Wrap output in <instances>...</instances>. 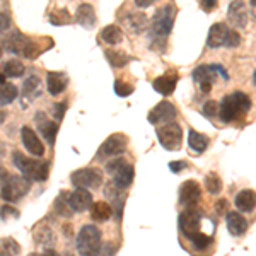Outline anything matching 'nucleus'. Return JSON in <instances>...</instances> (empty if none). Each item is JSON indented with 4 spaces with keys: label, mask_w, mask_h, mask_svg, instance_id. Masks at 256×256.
Masks as SVG:
<instances>
[{
    "label": "nucleus",
    "mask_w": 256,
    "mask_h": 256,
    "mask_svg": "<svg viewBox=\"0 0 256 256\" xmlns=\"http://www.w3.org/2000/svg\"><path fill=\"white\" fill-rule=\"evenodd\" d=\"M236 208L239 212H253L256 208V192L253 190H242L236 195Z\"/></svg>",
    "instance_id": "obj_21"
},
{
    "label": "nucleus",
    "mask_w": 256,
    "mask_h": 256,
    "mask_svg": "<svg viewBox=\"0 0 256 256\" xmlns=\"http://www.w3.org/2000/svg\"><path fill=\"white\" fill-rule=\"evenodd\" d=\"M101 40L106 41L108 44H118L123 40V34L120 31V28H116L114 24H110L101 31Z\"/></svg>",
    "instance_id": "obj_29"
},
{
    "label": "nucleus",
    "mask_w": 256,
    "mask_h": 256,
    "mask_svg": "<svg viewBox=\"0 0 256 256\" xmlns=\"http://www.w3.org/2000/svg\"><path fill=\"white\" fill-rule=\"evenodd\" d=\"M188 146H190V148H192L193 152L202 154V152L207 150L208 138L205 137L204 134H198V132H195V130H190L188 132Z\"/></svg>",
    "instance_id": "obj_27"
},
{
    "label": "nucleus",
    "mask_w": 256,
    "mask_h": 256,
    "mask_svg": "<svg viewBox=\"0 0 256 256\" xmlns=\"http://www.w3.org/2000/svg\"><path fill=\"white\" fill-rule=\"evenodd\" d=\"M7 28H9V16L2 14V31L6 32V31H7Z\"/></svg>",
    "instance_id": "obj_49"
},
{
    "label": "nucleus",
    "mask_w": 256,
    "mask_h": 256,
    "mask_svg": "<svg viewBox=\"0 0 256 256\" xmlns=\"http://www.w3.org/2000/svg\"><path fill=\"white\" fill-rule=\"evenodd\" d=\"M67 88V76L62 72H48L46 74V89L52 96H58Z\"/></svg>",
    "instance_id": "obj_20"
},
{
    "label": "nucleus",
    "mask_w": 256,
    "mask_h": 256,
    "mask_svg": "<svg viewBox=\"0 0 256 256\" xmlns=\"http://www.w3.org/2000/svg\"><path fill=\"white\" fill-rule=\"evenodd\" d=\"M41 256H60V254L56 253V251H53V250H46V251H44V253L41 254Z\"/></svg>",
    "instance_id": "obj_50"
},
{
    "label": "nucleus",
    "mask_w": 256,
    "mask_h": 256,
    "mask_svg": "<svg viewBox=\"0 0 256 256\" xmlns=\"http://www.w3.org/2000/svg\"><path fill=\"white\" fill-rule=\"evenodd\" d=\"M176 114L178 111L174 108V104H171L169 101H162L154 110H150V113H148V123H152V125L171 123L176 118Z\"/></svg>",
    "instance_id": "obj_13"
},
{
    "label": "nucleus",
    "mask_w": 256,
    "mask_h": 256,
    "mask_svg": "<svg viewBox=\"0 0 256 256\" xmlns=\"http://www.w3.org/2000/svg\"><path fill=\"white\" fill-rule=\"evenodd\" d=\"M70 180H72V184L76 188L92 190V188L101 186L102 172L96 168H84V169H79V171L72 172Z\"/></svg>",
    "instance_id": "obj_9"
},
{
    "label": "nucleus",
    "mask_w": 256,
    "mask_h": 256,
    "mask_svg": "<svg viewBox=\"0 0 256 256\" xmlns=\"http://www.w3.org/2000/svg\"><path fill=\"white\" fill-rule=\"evenodd\" d=\"M10 216H12V217H18V216H19V212H18V210H16V208H12V207H7V205H4V207H2V220L6 222L7 218H9Z\"/></svg>",
    "instance_id": "obj_44"
},
{
    "label": "nucleus",
    "mask_w": 256,
    "mask_h": 256,
    "mask_svg": "<svg viewBox=\"0 0 256 256\" xmlns=\"http://www.w3.org/2000/svg\"><path fill=\"white\" fill-rule=\"evenodd\" d=\"M193 79L200 86L202 92H210L216 82V65H200L193 70Z\"/></svg>",
    "instance_id": "obj_14"
},
{
    "label": "nucleus",
    "mask_w": 256,
    "mask_h": 256,
    "mask_svg": "<svg viewBox=\"0 0 256 256\" xmlns=\"http://www.w3.org/2000/svg\"><path fill=\"white\" fill-rule=\"evenodd\" d=\"M126 148V137L122 134H114L108 137L102 142V146L98 150V158H111V156H120L123 154Z\"/></svg>",
    "instance_id": "obj_12"
},
{
    "label": "nucleus",
    "mask_w": 256,
    "mask_h": 256,
    "mask_svg": "<svg viewBox=\"0 0 256 256\" xmlns=\"http://www.w3.org/2000/svg\"><path fill=\"white\" fill-rule=\"evenodd\" d=\"M20 138H22L24 147H26V150L30 152V154L36 156V158H41V156L44 154L43 142H40L38 135L34 134V130H32L31 126H22V130H20Z\"/></svg>",
    "instance_id": "obj_15"
},
{
    "label": "nucleus",
    "mask_w": 256,
    "mask_h": 256,
    "mask_svg": "<svg viewBox=\"0 0 256 256\" xmlns=\"http://www.w3.org/2000/svg\"><path fill=\"white\" fill-rule=\"evenodd\" d=\"M106 60L110 62V65H113V67H116V68H122V67H125V65L130 62L132 58L128 55H125V53H122V52H114V50H106Z\"/></svg>",
    "instance_id": "obj_30"
},
{
    "label": "nucleus",
    "mask_w": 256,
    "mask_h": 256,
    "mask_svg": "<svg viewBox=\"0 0 256 256\" xmlns=\"http://www.w3.org/2000/svg\"><path fill=\"white\" fill-rule=\"evenodd\" d=\"M118 190L120 188L114 186V183H111V184H106L104 193L110 196V200L113 202L114 214H116V217L120 218L122 217V212H123V205H125V193H120Z\"/></svg>",
    "instance_id": "obj_26"
},
{
    "label": "nucleus",
    "mask_w": 256,
    "mask_h": 256,
    "mask_svg": "<svg viewBox=\"0 0 256 256\" xmlns=\"http://www.w3.org/2000/svg\"><path fill=\"white\" fill-rule=\"evenodd\" d=\"M28 256H41V254H38V253H31V254H28Z\"/></svg>",
    "instance_id": "obj_52"
},
{
    "label": "nucleus",
    "mask_w": 256,
    "mask_h": 256,
    "mask_svg": "<svg viewBox=\"0 0 256 256\" xmlns=\"http://www.w3.org/2000/svg\"><path fill=\"white\" fill-rule=\"evenodd\" d=\"M154 2H158V0H135V6L140 7V9H146V7H150Z\"/></svg>",
    "instance_id": "obj_48"
},
{
    "label": "nucleus",
    "mask_w": 256,
    "mask_h": 256,
    "mask_svg": "<svg viewBox=\"0 0 256 256\" xmlns=\"http://www.w3.org/2000/svg\"><path fill=\"white\" fill-rule=\"evenodd\" d=\"M178 226L183 236L186 239H192L195 234L200 232V214L195 208H188L180 214L178 217Z\"/></svg>",
    "instance_id": "obj_10"
},
{
    "label": "nucleus",
    "mask_w": 256,
    "mask_h": 256,
    "mask_svg": "<svg viewBox=\"0 0 256 256\" xmlns=\"http://www.w3.org/2000/svg\"><path fill=\"white\" fill-rule=\"evenodd\" d=\"M134 181V166L132 164H125L118 169L116 172L113 174V183L114 186H118L120 190H126Z\"/></svg>",
    "instance_id": "obj_24"
},
{
    "label": "nucleus",
    "mask_w": 256,
    "mask_h": 256,
    "mask_svg": "<svg viewBox=\"0 0 256 256\" xmlns=\"http://www.w3.org/2000/svg\"><path fill=\"white\" fill-rule=\"evenodd\" d=\"M68 204L74 212H86L88 208L92 207V195L89 193V190L77 188L76 192H72L68 195Z\"/></svg>",
    "instance_id": "obj_16"
},
{
    "label": "nucleus",
    "mask_w": 256,
    "mask_h": 256,
    "mask_svg": "<svg viewBox=\"0 0 256 256\" xmlns=\"http://www.w3.org/2000/svg\"><path fill=\"white\" fill-rule=\"evenodd\" d=\"M227 229L232 236H242L248 230V220L239 212L227 214Z\"/></svg>",
    "instance_id": "obj_23"
},
{
    "label": "nucleus",
    "mask_w": 256,
    "mask_h": 256,
    "mask_svg": "<svg viewBox=\"0 0 256 256\" xmlns=\"http://www.w3.org/2000/svg\"><path fill=\"white\" fill-rule=\"evenodd\" d=\"M205 188H207V192L210 193V195H218L220 190H222L220 178H218L216 172H210V174H207V178H205Z\"/></svg>",
    "instance_id": "obj_34"
},
{
    "label": "nucleus",
    "mask_w": 256,
    "mask_h": 256,
    "mask_svg": "<svg viewBox=\"0 0 256 256\" xmlns=\"http://www.w3.org/2000/svg\"><path fill=\"white\" fill-rule=\"evenodd\" d=\"M204 114L207 118H216L218 114V106H217V102L214 101V99H210V101H207L204 104Z\"/></svg>",
    "instance_id": "obj_40"
},
{
    "label": "nucleus",
    "mask_w": 256,
    "mask_h": 256,
    "mask_svg": "<svg viewBox=\"0 0 256 256\" xmlns=\"http://www.w3.org/2000/svg\"><path fill=\"white\" fill-rule=\"evenodd\" d=\"M251 6H254V7H256V0H251Z\"/></svg>",
    "instance_id": "obj_53"
},
{
    "label": "nucleus",
    "mask_w": 256,
    "mask_h": 256,
    "mask_svg": "<svg viewBox=\"0 0 256 256\" xmlns=\"http://www.w3.org/2000/svg\"><path fill=\"white\" fill-rule=\"evenodd\" d=\"M174 7L169 6L160 7L156 10L154 19H152V34L158 40H166V36L172 31V24H174Z\"/></svg>",
    "instance_id": "obj_7"
},
{
    "label": "nucleus",
    "mask_w": 256,
    "mask_h": 256,
    "mask_svg": "<svg viewBox=\"0 0 256 256\" xmlns=\"http://www.w3.org/2000/svg\"><path fill=\"white\" fill-rule=\"evenodd\" d=\"M76 20L82 28H88V30L96 26V12H94L92 6H89V4H80L76 12Z\"/></svg>",
    "instance_id": "obj_22"
},
{
    "label": "nucleus",
    "mask_w": 256,
    "mask_h": 256,
    "mask_svg": "<svg viewBox=\"0 0 256 256\" xmlns=\"http://www.w3.org/2000/svg\"><path fill=\"white\" fill-rule=\"evenodd\" d=\"M77 253L80 256H99L101 253V232L96 226H84L76 239Z\"/></svg>",
    "instance_id": "obj_3"
},
{
    "label": "nucleus",
    "mask_w": 256,
    "mask_h": 256,
    "mask_svg": "<svg viewBox=\"0 0 256 256\" xmlns=\"http://www.w3.org/2000/svg\"><path fill=\"white\" fill-rule=\"evenodd\" d=\"M132 18H134V19H130V22H128V24H130V26L134 28L137 32H140L144 28H146V24H147L146 19L147 18H146V16H140V14H135V16H132Z\"/></svg>",
    "instance_id": "obj_39"
},
{
    "label": "nucleus",
    "mask_w": 256,
    "mask_h": 256,
    "mask_svg": "<svg viewBox=\"0 0 256 256\" xmlns=\"http://www.w3.org/2000/svg\"><path fill=\"white\" fill-rule=\"evenodd\" d=\"M178 84V74L172 70V72H166L164 76L158 77L152 82V88H154L156 92L162 94V96H169V94L174 92Z\"/></svg>",
    "instance_id": "obj_18"
},
{
    "label": "nucleus",
    "mask_w": 256,
    "mask_h": 256,
    "mask_svg": "<svg viewBox=\"0 0 256 256\" xmlns=\"http://www.w3.org/2000/svg\"><path fill=\"white\" fill-rule=\"evenodd\" d=\"M14 166L19 169L20 174L28 181H46L50 174V164L43 159H30L20 152H14L12 156Z\"/></svg>",
    "instance_id": "obj_2"
},
{
    "label": "nucleus",
    "mask_w": 256,
    "mask_h": 256,
    "mask_svg": "<svg viewBox=\"0 0 256 256\" xmlns=\"http://www.w3.org/2000/svg\"><path fill=\"white\" fill-rule=\"evenodd\" d=\"M68 195H70L68 192H62L58 198L55 200V210L62 217H72V214H74V210L70 208V204H68Z\"/></svg>",
    "instance_id": "obj_28"
},
{
    "label": "nucleus",
    "mask_w": 256,
    "mask_h": 256,
    "mask_svg": "<svg viewBox=\"0 0 256 256\" xmlns=\"http://www.w3.org/2000/svg\"><path fill=\"white\" fill-rule=\"evenodd\" d=\"M65 108H67V106H65V104H60V102H58V104L53 106V114H55V118H56V120H62V118H64Z\"/></svg>",
    "instance_id": "obj_47"
},
{
    "label": "nucleus",
    "mask_w": 256,
    "mask_h": 256,
    "mask_svg": "<svg viewBox=\"0 0 256 256\" xmlns=\"http://www.w3.org/2000/svg\"><path fill=\"white\" fill-rule=\"evenodd\" d=\"M0 246H2V253H0L2 256H16L20 251V246L12 238H4Z\"/></svg>",
    "instance_id": "obj_35"
},
{
    "label": "nucleus",
    "mask_w": 256,
    "mask_h": 256,
    "mask_svg": "<svg viewBox=\"0 0 256 256\" xmlns=\"http://www.w3.org/2000/svg\"><path fill=\"white\" fill-rule=\"evenodd\" d=\"M114 92H116V96L120 98H126L134 92V86L126 84V82H123V80H114Z\"/></svg>",
    "instance_id": "obj_38"
},
{
    "label": "nucleus",
    "mask_w": 256,
    "mask_h": 256,
    "mask_svg": "<svg viewBox=\"0 0 256 256\" xmlns=\"http://www.w3.org/2000/svg\"><path fill=\"white\" fill-rule=\"evenodd\" d=\"M241 43V36L238 31L229 30V26L224 22H217L210 28L208 31V40H207V46L208 48H236Z\"/></svg>",
    "instance_id": "obj_4"
},
{
    "label": "nucleus",
    "mask_w": 256,
    "mask_h": 256,
    "mask_svg": "<svg viewBox=\"0 0 256 256\" xmlns=\"http://www.w3.org/2000/svg\"><path fill=\"white\" fill-rule=\"evenodd\" d=\"M158 138L166 150H178L181 147V140H183V130L174 122L166 123L164 126L158 128Z\"/></svg>",
    "instance_id": "obj_8"
},
{
    "label": "nucleus",
    "mask_w": 256,
    "mask_h": 256,
    "mask_svg": "<svg viewBox=\"0 0 256 256\" xmlns=\"http://www.w3.org/2000/svg\"><path fill=\"white\" fill-rule=\"evenodd\" d=\"M184 168H186V162H184V160H172V162H169V169H171V172H174V174L181 172Z\"/></svg>",
    "instance_id": "obj_43"
},
{
    "label": "nucleus",
    "mask_w": 256,
    "mask_h": 256,
    "mask_svg": "<svg viewBox=\"0 0 256 256\" xmlns=\"http://www.w3.org/2000/svg\"><path fill=\"white\" fill-rule=\"evenodd\" d=\"M2 74L7 77H20L24 74V65L20 64L19 60H9L4 64V68H2Z\"/></svg>",
    "instance_id": "obj_31"
},
{
    "label": "nucleus",
    "mask_w": 256,
    "mask_h": 256,
    "mask_svg": "<svg viewBox=\"0 0 256 256\" xmlns=\"http://www.w3.org/2000/svg\"><path fill=\"white\" fill-rule=\"evenodd\" d=\"M190 241L193 242L195 250H207V248L210 246V242H212V238L207 236V234H204V232H198L190 239Z\"/></svg>",
    "instance_id": "obj_37"
},
{
    "label": "nucleus",
    "mask_w": 256,
    "mask_h": 256,
    "mask_svg": "<svg viewBox=\"0 0 256 256\" xmlns=\"http://www.w3.org/2000/svg\"><path fill=\"white\" fill-rule=\"evenodd\" d=\"M36 123H38V130L41 132L43 138L46 140L50 146H55L56 134H58V123L50 122V120L44 116V113L36 114Z\"/></svg>",
    "instance_id": "obj_19"
},
{
    "label": "nucleus",
    "mask_w": 256,
    "mask_h": 256,
    "mask_svg": "<svg viewBox=\"0 0 256 256\" xmlns=\"http://www.w3.org/2000/svg\"><path fill=\"white\" fill-rule=\"evenodd\" d=\"M114 253H116V246L113 242H106V244H102V250L99 256H114Z\"/></svg>",
    "instance_id": "obj_42"
},
{
    "label": "nucleus",
    "mask_w": 256,
    "mask_h": 256,
    "mask_svg": "<svg viewBox=\"0 0 256 256\" xmlns=\"http://www.w3.org/2000/svg\"><path fill=\"white\" fill-rule=\"evenodd\" d=\"M227 19L229 22L232 24L234 28H242L248 24V12H246V7L242 4V0H234L232 4L229 6V10H227Z\"/></svg>",
    "instance_id": "obj_17"
},
{
    "label": "nucleus",
    "mask_w": 256,
    "mask_h": 256,
    "mask_svg": "<svg viewBox=\"0 0 256 256\" xmlns=\"http://www.w3.org/2000/svg\"><path fill=\"white\" fill-rule=\"evenodd\" d=\"M48 20L53 24V26H65V24L72 22V16H70L65 9H62V10L52 12V14L48 16Z\"/></svg>",
    "instance_id": "obj_33"
},
{
    "label": "nucleus",
    "mask_w": 256,
    "mask_h": 256,
    "mask_svg": "<svg viewBox=\"0 0 256 256\" xmlns=\"http://www.w3.org/2000/svg\"><path fill=\"white\" fill-rule=\"evenodd\" d=\"M227 208H229V204H227L226 198H222V200H218L216 204V210H217L218 216H224V214L227 212Z\"/></svg>",
    "instance_id": "obj_46"
},
{
    "label": "nucleus",
    "mask_w": 256,
    "mask_h": 256,
    "mask_svg": "<svg viewBox=\"0 0 256 256\" xmlns=\"http://www.w3.org/2000/svg\"><path fill=\"white\" fill-rule=\"evenodd\" d=\"M22 92L26 94L28 98H34L40 94V79L36 76L30 77L22 86Z\"/></svg>",
    "instance_id": "obj_36"
},
{
    "label": "nucleus",
    "mask_w": 256,
    "mask_h": 256,
    "mask_svg": "<svg viewBox=\"0 0 256 256\" xmlns=\"http://www.w3.org/2000/svg\"><path fill=\"white\" fill-rule=\"evenodd\" d=\"M4 48L9 53H14V55H20L26 56V58H34L38 55V50H36V44L28 38V36L20 34L19 31H14L7 36V40L4 41Z\"/></svg>",
    "instance_id": "obj_6"
},
{
    "label": "nucleus",
    "mask_w": 256,
    "mask_h": 256,
    "mask_svg": "<svg viewBox=\"0 0 256 256\" xmlns=\"http://www.w3.org/2000/svg\"><path fill=\"white\" fill-rule=\"evenodd\" d=\"M125 164H126V160L123 158H114L113 160H110V162L106 164L104 169H106V172H110V174H114V172H116L122 166H125Z\"/></svg>",
    "instance_id": "obj_41"
},
{
    "label": "nucleus",
    "mask_w": 256,
    "mask_h": 256,
    "mask_svg": "<svg viewBox=\"0 0 256 256\" xmlns=\"http://www.w3.org/2000/svg\"><path fill=\"white\" fill-rule=\"evenodd\" d=\"M251 108V99L244 92H232L222 98L218 106V118L224 123H232L244 118Z\"/></svg>",
    "instance_id": "obj_1"
},
{
    "label": "nucleus",
    "mask_w": 256,
    "mask_h": 256,
    "mask_svg": "<svg viewBox=\"0 0 256 256\" xmlns=\"http://www.w3.org/2000/svg\"><path fill=\"white\" fill-rule=\"evenodd\" d=\"M18 94H19L18 88H16L14 84H6V82H4L2 89H0V102H2V106L14 101V99L18 98Z\"/></svg>",
    "instance_id": "obj_32"
},
{
    "label": "nucleus",
    "mask_w": 256,
    "mask_h": 256,
    "mask_svg": "<svg viewBox=\"0 0 256 256\" xmlns=\"http://www.w3.org/2000/svg\"><path fill=\"white\" fill-rule=\"evenodd\" d=\"M253 82H254V86H256V72L253 74Z\"/></svg>",
    "instance_id": "obj_51"
},
{
    "label": "nucleus",
    "mask_w": 256,
    "mask_h": 256,
    "mask_svg": "<svg viewBox=\"0 0 256 256\" xmlns=\"http://www.w3.org/2000/svg\"><path fill=\"white\" fill-rule=\"evenodd\" d=\"M202 198V188L195 180L184 181L180 186V204L186 208H195Z\"/></svg>",
    "instance_id": "obj_11"
},
{
    "label": "nucleus",
    "mask_w": 256,
    "mask_h": 256,
    "mask_svg": "<svg viewBox=\"0 0 256 256\" xmlns=\"http://www.w3.org/2000/svg\"><path fill=\"white\" fill-rule=\"evenodd\" d=\"M30 192V181L20 176H6L2 171V198L6 202H18Z\"/></svg>",
    "instance_id": "obj_5"
},
{
    "label": "nucleus",
    "mask_w": 256,
    "mask_h": 256,
    "mask_svg": "<svg viewBox=\"0 0 256 256\" xmlns=\"http://www.w3.org/2000/svg\"><path fill=\"white\" fill-rule=\"evenodd\" d=\"M113 216V207L106 202H94L90 207V218L94 222H106Z\"/></svg>",
    "instance_id": "obj_25"
},
{
    "label": "nucleus",
    "mask_w": 256,
    "mask_h": 256,
    "mask_svg": "<svg viewBox=\"0 0 256 256\" xmlns=\"http://www.w3.org/2000/svg\"><path fill=\"white\" fill-rule=\"evenodd\" d=\"M200 6L205 12H212L217 9V0H200Z\"/></svg>",
    "instance_id": "obj_45"
}]
</instances>
